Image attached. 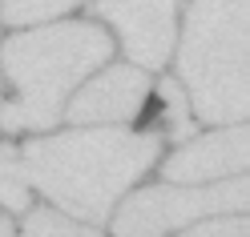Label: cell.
I'll use <instances>...</instances> for the list:
<instances>
[{
    "label": "cell",
    "mask_w": 250,
    "mask_h": 237,
    "mask_svg": "<svg viewBox=\"0 0 250 237\" xmlns=\"http://www.w3.org/2000/svg\"><path fill=\"white\" fill-rule=\"evenodd\" d=\"M158 157V137L121 129H77L33 141L21 165L41 193L77 217L105 221L113 201L129 189Z\"/></svg>",
    "instance_id": "1"
},
{
    "label": "cell",
    "mask_w": 250,
    "mask_h": 237,
    "mask_svg": "<svg viewBox=\"0 0 250 237\" xmlns=\"http://www.w3.org/2000/svg\"><path fill=\"white\" fill-rule=\"evenodd\" d=\"M113 44L93 24H53L41 33H21L4 44L8 76L21 89V101L0 109V125L8 133L17 129H49L61 117L65 97L85 76L105 65Z\"/></svg>",
    "instance_id": "2"
},
{
    "label": "cell",
    "mask_w": 250,
    "mask_h": 237,
    "mask_svg": "<svg viewBox=\"0 0 250 237\" xmlns=\"http://www.w3.org/2000/svg\"><path fill=\"white\" fill-rule=\"evenodd\" d=\"M250 0H194L178 73L202 121L238 125L250 113Z\"/></svg>",
    "instance_id": "3"
},
{
    "label": "cell",
    "mask_w": 250,
    "mask_h": 237,
    "mask_svg": "<svg viewBox=\"0 0 250 237\" xmlns=\"http://www.w3.org/2000/svg\"><path fill=\"white\" fill-rule=\"evenodd\" d=\"M250 197V181L234 177L230 185H206V189H146V193H133L121 205V213L113 217V233L117 237H162L174 225H186L194 217L206 213H242Z\"/></svg>",
    "instance_id": "4"
},
{
    "label": "cell",
    "mask_w": 250,
    "mask_h": 237,
    "mask_svg": "<svg viewBox=\"0 0 250 237\" xmlns=\"http://www.w3.org/2000/svg\"><path fill=\"white\" fill-rule=\"evenodd\" d=\"M93 12L117 24L121 44L137 65L158 69L174 49V0H93Z\"/></svg>",
    "instance_id": "5"
},
{
    "label": "cell",
    "mask_w": 250,
    "mask_h": 237,
    "mask_svg": "<svg viewBox=\"0 0 250 237\" xmlns=\"http://www.w3.org/2000/svg\"><path fill=\"white\" fill-rule=\"evenodd\" d=\"M146 92L149 81L142 69H129V65H117L101 73L97 81H89L81 92L73 97L69 105V121L73 125H97V121H133L146 105Z\"/></svg>",
    "instance_id": "6"
},
{
    "label": "cell",
    "mask_w": 250,
    "mask_h": 237,
    "mask_svg": "<svg viewBox=\"0 0 250 237\" xmlns=\"http://www.w3.org/2000/svg\"><path fill=\"white\" fill-rule=\"evenodd\" d=\"M242 169H246V129L238 121L226 133H214L206 141L178 149L166 161V177L169 181H218V177H230V173H242Z\"/></svg>",
    "instance_id": "7"
},
{
    "label": "cell",
    "mask_w": 250,
    "mask_h": 237,
    "mask_svg": "<svg viewBox=\"0 0 250 237\" xmlns=\"http://www.w3.org/2000/svg\"><path fill=\"white\" fill-rule=\"evenodd\" d=\"M24 165H21V153L0 145V205H8V209H24Z\"/></svg>",
    "instance_id": "8"
},
{
    "label": "cell",
    "mask_w": 250,
    "mask_h": 237,
    "mask_svg": "<svg viewBox=\"0 0 250 237\" xmlns=\"http://www.w3.org/2000/svg\"><path fill=\"white\" fill-rule=\"evenodd\" d=\"M21 237H101V233L93 225H73V221H65L53 209H33Z\"/></svg>",
    "instance_id": "9"
},
{
    "label": "cell",
    "mask_w": 250,
    "mask_h": 237,
    "mask_svg": "<svg viewBox=\"0 0 250 237\" xmlns=\"http://www.w3.org/2000/svg\"><path fill=\"white\" fill-rule=\"evenodd\" d=\"M81 0H4V17L12 24H33V20H49L57 12H69Z\"/></svg>",
    "instance_id": "10"
},
{
    "label": "cell",
    "mask_w": 250,
    "mask_h": 237,
    "mask_svg": "<svg viewBox=\"0 0 250 237\" xmlns=\"http://www.w3.org/2000/svg\"><path fill=\"white\" fill-rule=\"evenodd\" d=\"M162 101H166V113H169V133H174L178 141H186V137L194 133V117H190V109H186L182 89L174 81H166L162 85Z\"/></svg>",
    "instance_id": "11"
},
{
    "label": "cell",
    "mask_w": 250,
    "mask_h": 237,
    "mask_svg": "<svg viewBox=\"0 0 250 237\" xmlns=\"http://www.w3.org/2000/svg\"><path fill=\"white\" fill-rule=\"evenodd\" d=\"M186 237H246V217H222V221H210V225H198Z\"/></svg>",
    "instance_id": "12"
},
{
    "label": "cell",
    "mask_w": 250,
    "mask_h": 237,
    "mask_svg": "<svg viewBox=\"0 0 250 237\" xmlns=\"http://www.w3.org/2000/svg\"><path fill=\"white\" fill-rule=\"evenodd\" d=\"M0 237H12V221H4V217H0Z\"/></svg>",
    "instance_id": "13"
}]
</instances>
